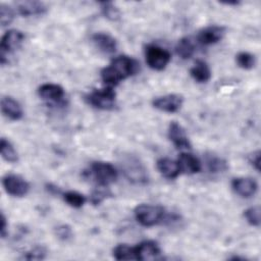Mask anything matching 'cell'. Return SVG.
Returning a JSON list of instances; mask_svg holds the SVG:
<instances>
[{
    "instance_id": "cell-1",
    "label": "cell",
    "mask_w": 261,
    "mask_h": 261,
    "mask_svg": "<svg viewBox=\"0 0 261 261\" xmlns=\"http://www.w3.org/2000/svg\"><path fill=\"white\" fill-rule=\"evenodd\" d=\"M138 70L139 63L134 58L121 55L114 58L107 67L102 69L101 77L105 85L112 88L122 80L136 74Z\"/></svg>"
},
{
    "instance_id": "cell-2",
    "label": "cell",
    "mask_w": 261,
    "mask_h": 261,
    "mask_svg": "<svg viewBox=\"0 0 261 261\" xmlns=\"http://www.w3.org/2000/svg\"><path fill=\"white\" fill-rule=\"evenodd\" d=\"M89 173L99 187H107L113 184L118 176L116 168L111 163L103 161L93 162Z\"/></svg>"
},
{
    "instance_id": "cell-3",
    "label": "cell",
    "mask_w": 261,
    "mask_h": 261,
    "mask_svg": "<svg viewBox=\"0 0 261 261\" xmlns=\"http://www.w3.org/2000/svg\"><path fill=\"white\" fill-rule=\"evenodd\" d=\"M135 216L140 224L150 227L163 219L164 209L157 205L141 204L135 208Z\"/></svg>"
},
{
    "instance_id": "cell-4",
    "label": "cell",
    "mask_w": 261,
    "mask_h": 261,
    "mask_svg": "<svg viewBox=\"0 0 261 261\" xmlns=\"http://www.w3.org/2000/svg\"><path fill=\"white\" fill-rule=\"evenodd\" d=\"M86 100L95 108L110 110L115 106L116 94L111 87H107L100 90H94L86 96Z\"/></svg>"
},
{
    "instance_id": "cell-5",
    "label": "cell",
    "mask_w": 261,
    "mask_h": 261,
    "mask_svg": "<svg viewBox=\"0 0 261 261\" xmlns=\"http://www.w3.org/2000/svg\"><path fill=\"white\" fill-rule=\"evenodd\" d=\"M24 40V35L18 30H9L1 38L0 60L1 64L8 61V55L18 49Z\"/></svg>"
},
{
    "instance_id": "cell-6",
    "label": "cell",
    "mask_w": 261,
    "mask_h": 261,
    "mask_svg": "<svg viewBox=\"0 0 261 261\" xmlns=\"http://www.w3.org/2000/svg\"><path fill=\"white\" fill-rule=\"evenodd\" d=\"M146 61L148 65L155 70H162L170 61V53L156 45H149L146 48Z\"/></svg>"
},
{
    "instance_id": "cell-7",
    "label": "cell",
    "mask_w": 261,
    "mask_h": 261,
    "mask_svg": "<svg viewBox=\"0 0 261 261\" xmlns=\"http://www.w3.org/2000/svg\"><path fill=\"white\" fill-rule=\"evenodd\" d=\"M2 185L6 193L13 197L25 196L30 190L29 182L17 174H6L2 178Z\"/></svg>"
},
{
    "instance_id": "cell-8",
    "label": "cell",
    "mask_w": 261,
    "mask_h": 261,
    "mask_svg": "<svg viewBox=\"0 0 261 261\" xmlns=\"http://www.w3.org/2000/svg\"><path fill=\"white\" fill-rule=\"evenodd\" d=\"M123 167V172L128 180L134 182H146L148 180V176L146 173V169L135 157H128L121 163Z\"/></svg>"
},
{
    "instance_id": "cell-9",
    "label": "cell",
    "mask_w": 261,
    "mask_h": 261,
    "mask_svg": "<svg viewBox=\"0 0 261 261\" xmlns=\"http://www.w3.org/2000/svg\"><path fill=\"white\" fill-rule=\"evenodd\" d=\"M184 102L182 96L178 94H168L161 97H157L153 100V106L163 112L173 113L180 109Z\"/></svg>"
},
{
    "instance_id": "cell-10",
    "label": "cell",
    "mask_w": 261,
    "mask_h": 261,
    "mask_svg": "<svg viewBox=\"0 0 261 261\" xmlns=\"http://www.w3.org/2000/svg\"><path fill=\"white\" fill-rule=\"evenodd\" d=\"M168 138L177 149H191V143L185 129L176 121L170 122L168 126Z\"/></svg>"
},
{
    "instance_id": "cell-11",
    "label": "cell",
    "mask_w": 261,
    "mask_h": 261,
    "mask_svg": "<svg viewBox=\"0 0 261 261\" xmlns=\"http://www.w3.org/2000/svg\"><path fill=\"white\" fill-rule=\"evenodd\" d=\"M39 96L48 103H60L64 98V90L56 84H44L38 89Z\"/></svg>"
},
{
    "instance_id": "cell-12",
    "label": "cell",
    "mask_w": 261,
    "mask_h": 261,
    "mask_svg": "<svg viewBox=\"0 0 261 261\" xmlns=\"http://www.w3.org/2000/svg\"><path fill=\"white\" fill-rule=\"evenodd\" d=\"M232 190L243 198H250L257 192V182L250 177H237L231 181Z\"/></svg>"
},
{
    "instance_id": "cell-13",
    "label": "cell",
    "mask_w": 261,
    "mask_h": 261,
    "mask_svg": "<svg viewBox=\"0 0 261 261\" xmlns=\"http://www.w3.org/2000/svg\"><path fill=\"white\" fill-rule=\"evenodd\" d=\"M137 260L149 261L154 260L160 255V248L154 241H144L135 247Z\"/></svg>"
},
{
    "instance_id": "cell-14",
    "label": "cell",
    "mask_w": 261,
    "mask_h": 261,
    "mask_svg": "<svg viewBox=\"0 0 261 261\" xmlns=\"http://www.w3.org/2000/svg\"><path fill=\"white\" fill-rule=\"evenodd\" d=\"M225 34V29L219 25H210L201 30L198 34V41L202 45H211L219 42Z\"/></svg>"
},
{
    "instance_id": "cell-15",
    "label": "cell",
    "mask_w": 261,
    "mask_h": 261,
    "mask_svg": "<svg viewBox=\"0 0 261 261\" xmlns=\"http://www.w3.org/2000/svg\"><path fill=\"white\" fill-rule=\"evenodd\" d=\"M179 172L185 174H194L201 170L200 160L191 153H181L177 159Z\"/></svg>"
},
{
    "instance_id": "cell-16",
    "label": "cell",
    "mask_w": 261,
    "mask_h": 261,
    "mask_svg": "<svg viewBox=\"0 0 261 261\" xmlns=\"http://www.w3.org/2000/svg\"><path fill=\"white\" fill-rule=\"evenodd\" d=\"M92 41L96 48L105 54H112L116 51L117 42L108 34L96 33L92 36Z\"/></svg>"
},
{
    "instance_id": "cell-17",
    "label": "cell",
    "mask_w": 261,
    "mask_h": 261,
    "mask_svg": "<svg viewBox=\"0 0 261 261\" xmlns=\"http://www.w3.org/2000/svg\"><path fill=\"white\" fill-rule=\"evenodd\" d=\"M1 111L11 120H18L22 117V109L19 103L11 97H3L1 99Z\"/></svg>"
},
{
    "instance_id": "cell-18",
    "label": "cell",
    "mask_w": 261,
    "mask_h": 261,
    "mask_svg": "<svg viewBox=\"0 0 261 261\" xmlns=\"http://www.w3.org/2000/svg\"><path fill=\"white\" fill-rule=\"evenodd\" d=\"M17 11L22 16L42 15L47 11V7L40 1H21L16 4Z\"/></svg>"
},
{
    "instance_id": "cell-19",
    "label": "cell",
    "mask_w": 261,
    "mask_h": 261,
    "mask_svg": "<svg viewBox=\"0 0 261 261\" xmlns=\"http://www.w3.org/2000/svg\"><path fill=\"white\" fill-rule=\"evenodd\" d=\"M157 169L166 178H175L180 172L178 168L177 161L169 158H160L157 161Z\"/></svg>"
},
{
    "instance_id": "cell-20",
    "label": "cell",
    "mask_w": 261,
    "mask_h": 261,
    "mask_svg": "<svg viewBox=\"0 0 261 261\" xmlns=\"http://www.w3.org/2000/svg\"><path fill=\"white\" fill-rule=\"evenodd\" d=\"M190 73L192 77L198 83H206L211 77V70L205 61L198 60L191 68Z\"/></svg>"
},
{
    "instance_id": "cell-21",
    "label": "cell",
    "mask_w": 261,
    "mask_h": 261,
    "mask_svg": "<svg viewBox=\"0 0 261 261\" xmlns=\"http://www.w3.org/2000/svg\"><path fill=\"white\" fill-rule=\"evenodd\" d=\"M175 51L177 55L182 59H189L193 56L195 51V46L193 41L190 38L180 39L175 47Z\"/></svg>"
},
{
    "instance_id": "cell-22",
    "label": "cell",
    "mask_w": 261,
    "mask_h": 261,
    "mask_svg": "<svg viewBox=\"0 0 261 261\" xmlns=\"http://www.w3.org/2000/svg\"><path fill=\"white\" fill-rule=\"evenodd\" d=\"M0 150H1V156L5 161L14 163L18 160L17 152L15 151L11 143L5 138H2L0 141Z\"/></svg>"
},
{
    "instance_id": "cell-23",
    "label": "cell",
    "mask_w": 261,
    "mask_h": 261,
    "mask_svg": "<svg viewBox=\"0 0 261 261\" xmlns=\"http://www.w3.org/2000/svg\"><path fill=\"white\" fill-rule=\"evenodd\" d=\"M113 257L116 260H137L135 248L125 244H120L114 248Z\"/></svg>"
},
{
    "instance_id": "cell-24",
    "label": "cell",
    "mask_w": 261,
    "mask_h": 261,
    "mask_svg": "<svg viewBox=\"0 0 261 261\" xmlns=\"http://www.w3.org/2000/svg\"><path fill=\"white\" fill-rule=\"evenodd\" d=\"M63 199L69 206L73 208H81L86 202V197L83 194L77 193L75 191H68L64 193Z\"/></svg>"
},
{
    "instance_id": "cell-25",
    "label": "cell",
    "mask_w": 261,
    "mask_h": 261,
    "mask_svg": "<svg viewBox=\"0 0 261 261\" xmlns=\"http://www.w3.org/2000/svg\"><path fill=\"white\" fill-rule=\"evenodd\" d=\"M206 162H207L208 169L210 170V172H213V173L223 172L227 168L226 162L223 159H221L215 155L207 156Z\"/></svg>"
},
{
    "instance_id": "cell-26",
    "label": "cell",
    "mask_w": 261,
    "mask_h": 261,
    "mask_svg": "<svg viewBox=\"0 0 261 261\" xmlns=\"http://www.w3.org/2000/svg\"><path fill=\"white\" fill-rule=\"evenodd\" d=\"M101 10L103 15L108 18L109 20H117L120 17L119 10L115 7V5L112 2H100Z\"/></svg>"
},
{
    "instance_id": "cell-27",
    "label": "cell",
    "mask_w": 261,
    "mask_h": 261,
    "mask_svg": "<svg viewBox=\"0 0 261 261\" xmlns=\"http://www.w3.org/2000/svg\"><path fill=\"white\" fill-rule=\"evenodd\" d=\"M238 65L243 69H251L255 65V57L248 52H240L236 56Z\"/></svg>"
},
{
    "instance_id": "cell-28",
    "label": "cell",
    "mask_w": 261,
    "mask_h": 261,
    "mask_svg": "<svg viewBox=\"0 0 261 261\" xmlns=\"http://www.w3.org/2000/svg\"><path fill=\"white\" fill-rule=\"evenodd\" d=\"M244 216L251 225L253 226L260 225V207L259 206H253L248 208L247 210H245Z\"/></svg>"
},
{
    "instance_id": "cell-29",
    "label": "cell",
    "mask_w": 261,
    "mask_h": 261,
    "mask_svg": "<svg viewBox=\"0 0 261 261\" xmlns=\"http://www.w3.org/2000/svg\"><path fill=\"white\" fill-rule=\"evenodd\" d=\"M47 251L44 247L42 246H37L35 248H33L32 250L28 251L23 256L22 259H27V260H42L46 257Z\"/></svg>"
},
{
    "instance_id": "cell-30",
    "label": "cell",
    "mask_w": 261,
    "mask_h": 261,
    "mask_svg": "<svg viewBox=\"0 0 261 261\" xmlns=\"http://www.w3.org/2000/svg\"><path fill=\"white\" fill-rule=\"evenodd\" d=\"M14 17V12L12 10V8H10L9 6L5 5V4H1L0 6V21L2 27L8 25L11 23V21L13 20Z\"/></svg>"
},
{
    "instance_id": "cell-31",
    "label": "cell",
    "mask_w": 261,
    "mask_h": 261,
    "mask_svg": "<svg viewBox=\"0 0 261 261\" xmlns=\"http://www.w3.org/2000/svg\"><path fill=\"white\" fill-rule=\"evenodd\" d=\"M55 234L57 236L58 239L62 241H67L72 237V230L69 225L61 224L55 228Z\"/></svg>"
},
{
    "instance_id": "cell-32",
    "label": "cell",
    "mask_w": 261,
    "mask_h": 261,
    "mask_svg": "<svg viewBox=\"0 0 261 261\" xmlns=\"http://www.w3.org/2000/svg\"><path fill=\"white\" fill-rule=\"evenodd\" d=\"M101 189H98L96 191L93 192V194L91 195V202L94 205H97L99 203H101L104 199H106L108 196H111V193L107 190H104L103 188L105 187H100Z\"/></svg>"
},
{
    "instance_id": "cell-33",
    "label": "cell",
    "mask_w": 261,
    "mask_h": 261,
    "mask_svg": "<svg viewBox=\"0 0 261 261\" xmlns=\"http://www.w3.org/2000/svg\"><path fill=\"white\" fill-rule=\"evenodd\" d=\"M250 164L256 169L259 170V160H260V152L259 151H255L252 154H250L249 158H248Z\"/></svg>"
},
{
    "instance_id": "cell-34",
    "label": "cell",
    "mask_w": 261,
    "mask_h": 261,
    "mask_svg": "<svg viewBox=\"0 0 261 261\" xmlns=\"http://www.w3.org/2000/svg\"><path fill=\"white\" fill-rule=\"evenodd\" d=\"M7 225H6V217L5 215L2 213L1 215V237L5 238L6 236V231H7Z\"/></svg>"
}]
</instances>
